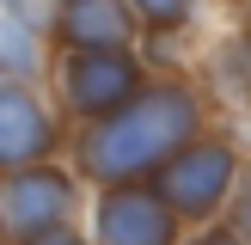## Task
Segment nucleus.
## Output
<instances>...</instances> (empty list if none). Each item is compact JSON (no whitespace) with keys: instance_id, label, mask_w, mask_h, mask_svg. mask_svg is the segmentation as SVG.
Instances as JSON below:
<instances>
[{"instance_id":"f257e3e1","label":"nucleus","mask_w":251,"mask_h":245,"mask_svg":"<svg viewBox=\"0 0 251 245\" xmlns=\"http://www.w3.org/2000/svg\"><path fill=\"white\" fill-rule=\"evenodd\" d=\"M215 122V98L196 74L184 68H159L147 74V86L129 98L123 110H110L104 122H86L68 135V166L80 172L86 190L104 184H147L184 141Z\"/></svg>"},{"instance_id":"f03ea898","label":"nucleus","mask_w":251,"mask_h":245,"mask_svg":"<svg viewBox=\"0 0 251 245\" xmlns=\"http://www.w3.org/2000/svg\"><path fill=\"white\" fill-rule=\"evenodd\" d=\"M245 166H251V153L239 147V135L221 129V122H208V129L196 135V141H184V147H178V153H172L147 184H153L159 202L184 220V233H196V227L227 220L233 190H239Z\"/></svg>"},{"instance_id":"7ed1b4c3","label":"nucleus","mask_w":251,"mask_h":245,"mask_svg":"<svg viewBox=\"0 0 251 245\" xmlns=\"http://www.w3.org/2000/svg\"><path fill=\"white\" fill-rule=\"evenodd\" d=\"M147 74L153 68H147L141 49H61L43 68V92L74 135L86 122H104L110 110H123L147 86Z\"/></svg>"},{"instance_id":"20e7f679","label":"nucleus","mask_w":251,"mask_h":245,"mask_svg":"<svg viewBox=\"0 0 251 245\" xmlns=\"http://www.w3.org/2000/svg\"><path fill=\"white\" fill-rule=\"evenodd\" d=\"M86 184L80 172L68 166V159H43V166H25L12 172V178H0V215H6V239H37V233L49 227H68V220H80L86 208Z\"/></svg>"},{"instance_id":"39448f33","label":"nucleus","mask_w":251,"mask_h":245,"mask_svg":"<svg viewBox=\"0 0 251 245\" xmlns=\"http://www.w3.org/2000/svg\"><path fill=\"white\" fill-rule=\"evenodd\" d=\"M43 159H68V122L43 80H0V178Z\"/></svg>"},{"instance_id":"423d86ee","label":"nucleus","mask_w":251,"mask_h":245,"mask_svg":"<svg viewBox=\"0 0 251 245\" xmlns=\"http://www.w3.org/2000/svg\"><path fill=\"white\" fill-rule=\"evenodd\" d=\"M92 245H184V220L159 202L153 184H104L86 196Z\"/></svg>"},{"instance_id":"0eeeda50","label":"nucleus","mask_w":251,"mask_h":245,"mask_svg":"<svg viewBox=\"0 0 251 245\" xmlns=\"http://www.w3.org/2000/svg\"><path fill=\"white\" fill-rule=\"evenodd\" d=\"M43 43L49 55H61V49H141V24H135L129 0H55Z\"/></svg>"},{"instance_id":"6e6552de","label":"nucleus","mask_w":251,"mask_h":245,"mask_svg":"<svg viewBox=\"0 0 251 245\" xmlns=\"http://www.w3.org/2000/svg\"><path fill=\"white\" fill-rule=\"evenodd\" d=\"M208 98H233V104H251V19L233 12V31H221L208 43Z\"/></svg>"},{"instance_id":"1a4fd4ad","label":"nucleus","mask_w":251,"mask_h":245,"mask_svg":"<svg viewBox=\"0 0 251 245\" xmlns=\"http://www.w3.org/2000/svg\"><path fill=\"white\" fill-rule=\"evenodd\" d=\"M202 6H208V0H129L135 24H141V43H147V37H178V31H190Z\"/></svg>"},{"instance_id":"9d476101","label":"nucleus","mask_w":251,"mask_h":245,"mask_svg":"<svg viewBox=\"0 0 251 245\" xmlns=\"http://www.w3.org/2000/svg\"><path fill=\"white\" fill-rule=\"evenodd\" d=\"M0 19H12V24H25V31L43 37L49 19H55V0H0Z\"/></svg>"},{"instance_id":"9b49d317","label":"nucleus","mask_w":251,"mask_h":245,"mask_svg":"<svg viewBox=\"0 0 251 245\" xmlns=\"http://www.w3.org/2000/svg\"><path fill=\"white\" fill-rule=\"evenodd\" d=\"M184 245H251L233 220H215V227H196V233H184Z\"/></svg>"},{"instance_id":"f8f14e48","label":"nucleus","mask_w":251,"mask_h":245,"mask_svg":"<svg viewBox=\"0 0 251 245\" xmlns=\"http://www.w3.org/2000/svg\"><path fill=\"white\" fill-rule=\"evenodd\" d=\"M19 245H92V239H86V227H80V220H68V227H49V233H37V239H19Z\"/></svg>"},{"instance_id":"ddd939ff","label":"nucleus","mask_w":251,"mask_h":245,"mask_svg":"<svg viewBox=\"0 0 251 245\" xmlns=\"http://www.w3.org/2000/svg\"><path fill=\"white\" fill-rule=\"evenodd\" d=\"M0 245H12V239H6V215H0Z\"/></svg>"},{"instance_id":"4468645a","label":"nucleus","mask_w":251,"mask_h":245,"mask_svg":"<svg viewBox=\"0 0 251 245\" xmlns=\"http://www.w3.org/2000/svg\"><path fill=\"white\" fill-rule=\"evenodd\" d=\"M221 6H227V12H239V6H245V0H221Z\"/></svg>"},{"instance_id":"2eb2a0df","label":"nucleus","mask_w":251,"mask_h":245,"mask_svg":"<svg viewBox=\"0 0 251 245\" xmlns=\"http://www.w3.org/2000/svg\"><path fill=\"white\" fill-rule=\"evenodd\" d=\"M239 12H245V19H251V0H245V6H239Z\"/></svg>"},{"instance_id":"dca6fc26","label":"nucleus","mask_w":251,"mask_h":245,"mask_svg":"<svg viewBox=\"0 0 251 245\" xmlns=\"http://www.w3.org/2000/svg\"><path fill=\"white\" fill-rule=\"evenodd\" d=\"M245 117H251V104H245Z\"/></svg>"}]
</instances>
